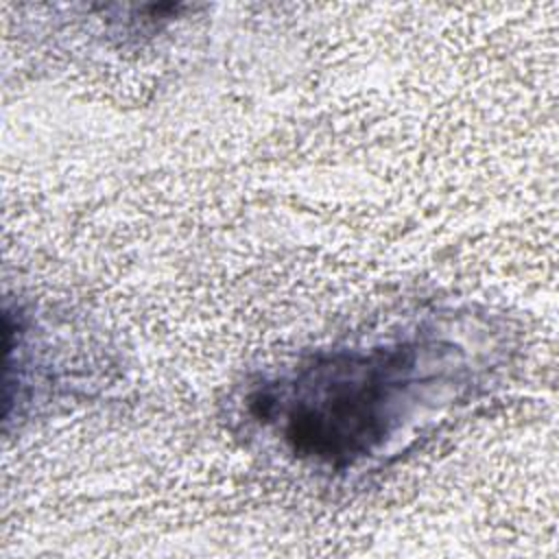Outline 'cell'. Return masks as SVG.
Segmentation results:
<instances>
[{
  "instance_id": "1",
  "label": "cell",
  "mask_w": 559,
  "mask_h": 559,
  "mask_svg": "<svg viewBox=\"0 0 559 559\" xmlns=\"http://www.w3.org/2000/svg\"><path fill=\"white\" fill-rule=\"evenodd\" d=\"M478 360L441 323H419L369 345L317 352L251 386L245 408L297 461L345 472L461 400L480 376Z\"/></svg>"
}]
</instances>
